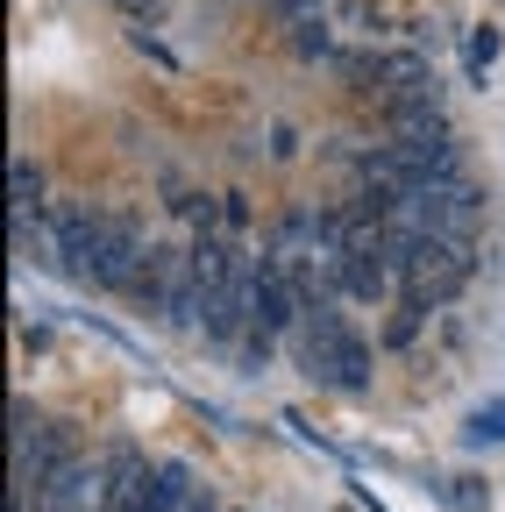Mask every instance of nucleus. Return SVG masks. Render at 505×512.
Returning <instances> with one entry per match:
<instances>
[{
	"mask_svg": "<svg viewBox=\"0 0 505 512\" xmlns=\"http://www.w3.org/2000/svg\"><path fill=\"white\" fill-rule=\"evenodd\" d=\"M8 192H15V214H36V200H43V171H36L29 157H15V164H8Z\"/></svg>",
	"mask_w": 505,
	"mask_h": 512,
	"instance_id": "39448f33",
	"label": "nucleus"
},
{
	"mask_svg": "<svg viewBox=\"0 0 505 512\" xmlns=\"http://www.w3.org/2000/svg\"><path fill=\"white\" fill-rule=\"evenodd\" d=\"M114 8H129V15H157L164 0H114Z\"/></svg>",
	"mask_w": 505,
	"mask_h": 512,
	"instance_id": "6e6552de",
	"label": "nucleus"
},
{
	"mask_svg": "<svg viewBox=\"0 0 505 512\" xmlns=\"http://www.w3.org/2000/svg\"><path fill=\"white\" fill-rule=\"evenodd\" d=\"M463 441H470V448H498V441H505V399L477 406V413H470V427H463Z\"/></svg>",
	"mask_w": 505,
	"mask_h": 512,
	"instance_id": "20e7f679",
	"label": "nucleus"
},
{
	"mask_svg": "<svg viewBox=\"0 0 505 512\" xmlns=\"http://www.w3.org/2000/svg\"><path fill=\"white\" fill-rule=\"evenodd\" d=\"M434 491H441V498H449L456 512H477V505H484V491H477V477H441Z\"/></svg>",
	"mask_w": 505,
	"mask_h": 512,
	"instance_id": "423d86ee",
	"label": "nucleus"
},
{
	"mask_svg": "<svg viewBox=\"0 0 505 512\" xmlns=\"http://www.w3.org/2000/svg\"><path fill=\"white\" fill-rule=\"evenodd\" d=\"M292 150H299V143H292V128H285V121H271V157H292Z\"/></svg>",
	"mask_w": 505,
	"mask_h": 512,
	"instance_id": "0eeeda50",
	"label": "nucleus"
},
{
	"mask_svg": "<svg viewBox=\"0 0 505 512\" xmlns=\"http://www.w3.org/2000/svg\"><path fill=\"white\" fill-rule=\"evenodd\" d=\"M299 363H306L313 384H328V392H363V384H370V342L349 328L335 306H313V313H306Z\"/></svg>",
	"mask_w": 505,
	"mask_h": 512,
	"instance_id": "f257e3e1",
	"label": "nucleus"
},
{
	"mask_svg": "<svg viewBox=\"0 0 505 512\" xmlns=\"http://www.w3.org/2000/svg\"><path fill=\"white\" fill-rule=\"evenodd\" d=\"M392 264H399L406 313H427V306L463 292L477 256H470V242H449V235H413V242H392Z\"/></svg>",
	"mask_w": 505,
	"mask_h": 512,
	"instance_id": "f03ea898",
	"label": "nucleus"
},
{
	"mask_svg": "<svg viewBox=\"0 0 505 512\" xmlns=\"http://www.w3.org/2000/svg\"><path fill=\"white\" fill-rule=\"evenodd\" d=\"M100 498H107V484H100V470L79 456L72 470H57V477L36 491V512H100Z\"/></svg>",
	"mask_w": 505,
	"mask_h": 512,
	"instance_id": "7ed1b4c3",
	"label": "nucleus"
}]
</instances>
